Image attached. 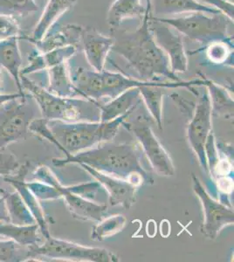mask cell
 Masks as SVG:
<instances>
[{
	"label": "cell",
	"mask_w": 234,
	"mask_h": 262,
	"mask_svg": "<svg viewBox=\"0 0 234 262\" xmlns=\"http://www.w3.org/2000/svg\"><path fill=\"white\" fill-rule=\"evenodd\" d=\"M146 15L135 30L111 29L114 39L112 50L127 61L137 72L141 81H159L160 78L171 81H179L178 75L172 73L168 57L157 42L150 29V18Z\"/></svg>",
	"instance_id": "6da1fadb"
},
{
	"label": "cell",
	"mask_w": 234,
	"mask_h": 262,
	"mask_svg": "<svg viewBox=\"0 0 234 262\" xmlns=\"http://www.w3.org/2000/svg\"><path fill=\"white\" fill-rule=\"evenodd\" d=\"M53 164L56 167L86 164L100 172L127 180L137 187L153 184V179L142 168L137 146L131 143L104 142L66 158H54Z\"/></svg>",
	"instance_id": "7a4b0ae2"
},
{
	"label": "cell",
	"mask_w": 234,
	"mask_h": 262,
	"mask_svg": "<svg viewBox=\"0 0 234 262\" xmlns=\"http://www.w3.org/2000/svg\"><path fill=\"white\" fill-rule=\"evenodd\" d=\"M134 111L119 116L110 122H68L60 120H48L54 144L66 156L74 155L96 146L104 142H110L116 137L119 127Z\"/></svg>",
	"instance_id": "3957f363"
},
{
	"label": "cell",
	"mask_w": 234,
	"mask_h": 262,
	"mask_svg": "<svg viewBox=\"0 0 234 262\" xmlns=\"http://www.w3.org/2000/svg\"><path fill=\"white\" fill-rule=\"evenodd\" d=\"M23 90H27L41 112L42 118L64 122H100V103L84 98H65L55 96L47 89L20 76Z\"/></svg>",
	"instance_id": "277c9868"
},
{
	"label": "cell",
	"mask_w": 234,
	"mask_h": 262,
	"mask_svg": "<svg viewBox=\"0 0 234 262\" xmlns=\"http://www.w3.org/2000/svg\"><path fill=\"white\" fill-rule=\"evenodd\" d=\"M69 74L73 83L81 96L93 101L106 97L112 100L126 90L152 82L137 80L119 72H97L83 68L73 70L69 69Z\"/></svg>",
	"instance_id": "5b68a950"
},
{
	"label": "cell",
	"mask_w": 234,
	"mask_h": 262,
	"mask_svg": "<svg viewBox=\"0 0 234 262\" xmlns=\"http://www.w3.org/2000/svg\"><path fill=\"white\" fill-rule=\"evenodd\" d=\"M155 18L169 25L190 40L201 43L205 47L215 41L233 43V39L228 33L229 26L233 24V21L223 13L192 12L179 18Z\"/></svg>",
	"instance_id": "8992f818"
},
{
	"label": "cell",
	"mask_w": 234,
	"mask_h": 262,
	"mask_svg": "<svg viewBox=\"0 0 234 262\" xmlns=\"http://www.w3.org/2000/svg\"><path fill=\"white\" fill-rule=\"evenodd\" d=\"M36 104L34 99L25 93L0 106V151L11 143L26 139L30 122L35 119L39 108Z\"/></svg>",
	"instance_id": "52a82bcc"
},
{
	"label": "cell",
	"mask_w": 234,
	"mask_h": 262,
	"mask_svg": "<svg viewBox=\"0 0 234 262\" xmlns=\"http://www.w3.org/2000/svg\"><path fill=\"white\" fill-rule=\"evenodd\" d=\"M38 257L81 261H118V259L107 249L83 247L81 245L55 238L52 236L45 238L42 244L28 247L27 260Z\"/></svg>",
	"instance_id": "ba28073f"
},
{
	"label": "cell",
	"mask_w": 234,
	"mask_h": 262,
	"mask_svg": "<svg viewBox=\"0 0 234 262\" xmlns=\"http://www.w3.org/2000/svg\"><path fill=\"white\" fill-rule=\"evenodd\" d=\"M35 180L43 182L52 185L59 191L61 198L65 200L66 205L69 212L74 217L82 221H92L99 222L105 217L108 211V206L99 205L92 202L89 199L74 193L69 190V186H63L54 173L47 166H40L33 173Z\"/></svg>",
	"instance_id": "9c48e42d"
},
{
	"label": "cell",
	"mask_w": 234,
	"mask_h": 262,
	"mask_svg": "<svg viewBox=\"0 0 234 262\" xmlns=\"http://www.w3.org/2000/svg\"><path fill=\"white\" fill-rule=\"evenodd\" d=\"M122 125L137 137L143 151L145 152L150 164L158 175L163 177L174 175L175 166L172 158L155 136L154 131L150 124L141 120L127 122L126 119Z\"/></svg>",
	"instance_id": "30bf717a"
},
{
	"label": "cell",
	"mask_w": 234,
	"mask_h": 262,
	"mask_svg": "<svg viewBox=\"0 0 234 262\" xmlns=\"http://www.w3.org/2000/svg\"><path fill=\"white\" fill-rule=\"evenodd\" d=\"M193 191L201 201L204 222L201 232L209 239H215L224 227L233 225L234 212L231 206L214 200L205 191L199 179L193 174Z\"/></svg>",
	"instance_id": "8fae6325"
},
{
	"label": "cell",
	"mask_w": 234,
	"mask_h": 262,
	"mask_svg": "<svg viewBox=\"0 0 234 262\" xmlns=\"http://www.w3.org/2000/svg\"><path fill=\"white\" fill-rule=\"evenodd\" d=\"M211 104L207 90H205L196 105L195 111L187 128V137L192 149L199 158L203 170L210 174L205 145L211 128Z\"/></svg>",
	"instance_id": "7c38bea8"
},
{
	"label": "cell",
	"mask_w": 234,
	"mask_h": 262,
	"mask_svg": "<svg viewBox=\"0 0 234 262\" xmlns=\"http://www.w3.org/2000/svg\"><path fill=\"white\" fill-rule=\"evenodd\" d=\"M150 29L159 48L165 53L172 73H185L188 69V54L184 48L183 35L169 25L152 16L150 18Z\"/></svg>",
	"instance_id": "4fadbf2b"
},
{
	"label": "cell",
	"mask_w": 234,
	"mask_h": 262,
	"mask_svg": "<svg viewBox=\"0 0 234 262\" xmlns=\"http://www.w3.org/2000/svg\"><path fill=\"white\" fill-rule=\"evenodd\" d=\"M80 165L106 190L110 206H122L123 208L129 210L136 203L138 187L132 183L100 172L86 164Z\"/></svg>",
	"instance_id": "5bb4252c"
},
{
	"label": "cell",
	"mask_w": 234,
	"mask_h": 262,
	"mask_svg": "<svg viewBox=\"0 0 234 262\" xmlns=\"http://www.w3.org/2000/svg\"><path fill=\"white\" fill-rule=\"evenodd\" d=\"M114 39L98 32L94 27H84L80 33V48L87 61L95 71L105 70L108 55L112 50Z\"/></svg>",
	"instance_id": "9a60e30c"
},
{
	"label": "cell",
	"mask_w": 234,
	"mask_h": 262,
	"mask_svg": "<svg viewBox=\"0 0 234 262\" xmlns=\"http://www.w3.org/2000/svg\"><path fill=\"white\" fill-rule=\"evenodd\" d=\"M31 164L29 162L25 163L23 165H20L18 170L10 176L4 177V180L9 183L10 185L16 189L20 195L22 200H24L27 207L35 219L36 223L38 224L39 231L41 232L42 236L45 238L50 237V232L48 229V222L45 215L44 210L42 208L39 200L34 196V194L30 191L27 187L26 178L29 172Z\"/></svg>",
	"instance_id": "2e32d148"
},
{
	"label": "cell",
	"mask_w": 234,
	"mask_h": 262,
	"mask_svg": "<svg viewBox=\"0 0 234 262\" xmlns=\"http://www.w3.org/2000/svg\"><path fill=\"white\" fill-rule=\"evenodd\" d=\"M83 27L76 24L61 26L57 29H51L39 40H30L29 43L35 47V49L40 53L64 48L67 46H74L80 48V33Z\"/></svg>",
	"instance_id": "e0dca14e"
},
{
	"label": "cell",
	"mask_w": 234,
	"mask_h": 262,
	"mask_svg": "<svg viewBox=\"0 0 234 262\" xmlns=\"http://www.w3.org/2000/svg\"><path fill=\"white\" fill-rule=\"evenodd\" d=\"M77 51L78 48L74 46L57 48L47 53H40L35 49L28 56V65L21 69L20 76L47 71L49 68L54 66L68 62L75 55Z\"/></svg>",
	"instance_id": "ac0fdd59"
},
{
	"label": "cell",
	"mask_w": 234,
	"mask_h": 262,
	"mask_svg": "<svg viewBox=\"0 0 234 262\" xmlns=\"http://www.w3.org/2000/svg\"><path fill=\"white\" fill-rule=\"evenodd\" d=\"M77 0H49L39 18L38 24L33 29L32 36L20 35L21 39L27 41L39 40L53 28L61 16L72 9Z\"/></svg>",
	"instance_id": "d6986e66"
},
{
	"label": "cell",
	"mask_w": 234,
	"mask_h": 262,
	"mask_svg": "<svg viewBox=\"0 0 234 262\" xmlns=\"http://www.w3.org/2000/svg\"><path fill=\"white\" fill-rule=\"evenodd\" d=\"M20 36L0 40V68L12 76L18 92L24 94L20 81L22 56L19 49Z\"/></svg>",
	"instance_id": "ffe728a7"
},
{
	"label": "cell",
	"mask_w": 234,
	"mask_h": 262,
	"mask_svg": "<svg viewBox=\"0 0 234 262\" xmlns=\"http://www.w3.org/2000/svg\"><path fill=\"white\" fill-rule=\"evenodd\" d=\"M142 102L139 88L127 90L105 104L100 103V122H106L135 111Z\"/></svg>",
	"instance_id": "44dd1931"
},
{
	"label": "cell",
	"mask_w": 234,
	"mask_h": 262,
	"mask_svg": "<svg viewBox=\"0 0 234 262\" xmlns=\"http://www.w3.org/2000/svg\"><path fill=\"white\" fill-rule=\"evenodd\" d=\"M153 17L162 15H176L192 12H205L209 14H219L222 12L214 7L200 3L198 0H152Z\"/></svg>",
	"instance_id": "7402d4cb"
},
{
	"label": "cell",
	"mask_w": 234,
	"mask_h": 262,
	"mask_svg": "<svg viewBox=\"0 0 234 262\" xmlns=\"http://www.w3.org/2000/svg\"><path fill=\"white\" fill-rule=\"evenodd\" d=\"M142 1L144 0H115L107 12V22L110 30L121 27L126 19L138 18L140 21L144 16L151 15Z\"/></svg>",
	"instance_id": "603a6c76"
},
{
	"label": "cell",
	"mask_w": 234,
	"mask_h": 262,
	"mask_svg": "<svg viewBox=\"0 0 234 262\" xmlns=\"http://www.w3.org/2000/svg\"><path fill=\"white\" fill-rule=\"evenodd\" d=\"M69 62L68 61L58 64L47 70L48 75V86L47 90L60 97L84 98L72 81L69 74Z\"/></svg>",
	"instance_id": "cb8c5ba5"
},
{
	"label": "cell",
	"mask_w": 234,
	"mask_h": 262,
	"mask_svg": "<svg viewBox=\"0 0 234 262\" xmlns=\"http://www.w3.org/2000/svg\"><path fill=\"white\" fill-rule=\"evenodd\" d=\"M38 224L18 226L11 222H0V236L6 237L23 247H30L40 244Z\"/></svg>",
	"instance_id": "d4e9b609"
},
{
	"label": "cell",
	"mask_w": 234,
	"mask_h": 262,
	"mask_svg": "<svg viewBox=\"0 0 234 262\" xmlns=\"http://www.w3.org/2000/svg\"><path fill=\"white\" fill-rule=\"evenodd\" d=\"M2 194L6 204L7 214L9 217V222L18 226L37 224L33 215L18 191L10 192L2 189Z\"/></svg>",
	"instance_id": "484cf974"
},
{
	"label": "cell",
	"mask_w": 234,
	"mask_h": 262,
	"mask_svg": "<svg viewBox=\"0 0 234 262\" xmlns=\"http://www.w3.org/2000/svg\"><path fill=\"white\" fill-rule=\"evenodd\" d=\"M202 77L205 81L204 86L206 88L210 96L212 111L223 115L226 113L231 115L233 112V99L231 98L228 91L225 90L224 86L215 83L207 78H205L204 75H202Z\"/></svg>",
	"instance_id": "4316f807"
},
{
	"label": "cell",
	"mask_w": 234,
	"mask_h": 262,
	"mask_svg": "<svg viewBox=\"0 0 234 262\" xmlns=\"http://www.w3.org/2000/svg\"><path fill=\"white\" fill-rule=\"evenodd\" d=\"M127 222L123 215L117 214L110 217H104L97 222L93 229L91 238L93 241L102 242L111 236L121 232Z\"/></svg>",
	"instance_id": "83f0119b"
},
{
	"label": "cell",
	"mask_w": 234,
	"mask_h": 262,
	"mask_svg": "<svg viewBox=\"0 0 234 262\" xmlns=\"http://www.w3.org/2000/svg\"><path fill=\"white\" fill-rule=\"evenodd\" d=\"M35 0H0V14L12 18L25 17L38 12Z\"/></svg>",
	"instance_id": "f1b7e54d"
},
{
	"label": "cell",
	"mask_w": 234,
	"mask_h": 262,
	"mask_svg": "<svg viewBox=\"0 0 234 262\" xmlns=\"http://www.w3.org/2000/svg\"><path fill=\"white\" fill-rule=\"evenodd\" d=\"M206 56L208 60L214 64L231 65L233 54V43L227 41H215L206 46Z\"/></svg>",
	"instance_id": "f546056e"
},
{
	"label": "cell",
	"mask_w": 234,
	"mask_h": 262,
	"mask_svg": "<svg viewBox=\"0 0 234 262\" xmlns=\"http://www.w3.org/2000/svg\"><path fill=\"white\" fill-rule=\"evenodd\" d=\"M28 247H23L12 239L0 241V262L27 261Z\"/></svg>",
	"instance_id": "4dcf8cb0"
},
{
	"label": "cell",
	"mask_w": 234,
	"mask_h": 262,
	"mask_svg": "<svg viewBox=\"0 0 234 262\" xmlns=\"http://www.w3.org/2000/svg\"><path fill=\"white\" fill-rule=\"evenodd\" d=\"M27 187L32 191L34 196L40 200H54L60 199L61 196L56 188L48 185L43 182L35 180L33 182H27Z\"/></svg>",
	"instance_id": "1f68e13d"
},
{
	"label": "cell",
	"mask_w": 234,
	"mask_h": 262,
	"mask_svg": "<svg viewBox=\"0 0 234 262\" xmlns=\"http://www.w3.org/2000/svg\"><path fill=\"white\" fill-rule=\"evenodd\" d=\"M20 166L17 158L11 152L0 151V176L6 177L16 172Z\"/></svg>",
	"instance_id": "d6a6232c"
},
{
	"label": "cell",
	"mask_w": 234,
	"mask_h": 262,
	"mask_svg": "<svg viewBox=\"0 0 234 262\" xmlns=\"http://www.w3.org/2000/svg\"><path fill=\"white\" fill-rule=\"evenodd\" d=\"M20 36V28L16 18L0 14V40Z\"/></svg>",
	"instance_id": "836d02e7"
},
{
	"label": "cell",
	"mask_w": 234,
	"mask_h": 262,
	"mask_svg": "<svg viewBox=\"0 0 234 262\" xmlns=\"http://www.w3.org/2000/svg\"><path fill=\"white\" fill-rule=\"evenodd\" d=\"M200 3L206 5V6L214 7L215 9L219 10L225 14L227 18L231 21L234 19V6L233 3L228 2L226 0H199Z\"/></svg>",
	"instance_id": "e575fe53"
},
{
	"label": "cell",
	"mask_w": 234,
	"mask_h": 262,
	"mask_svg": "<svg viewBox=\"0 0 234 262\" xmlns=\"http://www.w3.org/2000/svg\"><path fill=\"white\" fill-rule=\"evenodd\" d=\"M0 222H9V217L6 211V204H5L1 188H0Z\"/></svg>",
	"instance_id": "d590c367"
},
{
	"label": "cell",
	"mask_w": 234,
	"mask_h": 262,
	"mask_svg": "<svg viewBox=\"0 0 234 262\" xmlns=\"http://www.w3.org/2000/svg\"><path fill=\"white\" fill-rule=\"evenodd\" d=\"M24 94H21V93L19 92L15 93V94H2V93H1V94H0V106L4 104V103H6V101L23 96Z\"/></svg>",
	"instance_id": "8d00e7d4"
},
{
	"label": "cell",
	"mask_w": 234,
	"mask_h": 262,
	"mask_svg": "<svg viewBox=\"0 0 234 262\" xmlns=\"http://www.w3.org/2000/svg\"><path fill=\"white\" fill-rule=\"evenodd\" d=\"M144 1H145L146 9H147V12H148V14H151V15H152V0H144Z\"/></svg>",
	"instance_id": "74e56055"
},
{
	"label": "cell",
	"mask_w": 234,
	"mask_h": 262,
	"mask_svg": "<svg viewBox=\"0 0 234 262\" xmlns=\"http://www.w3.org/2000/svg\"><path fill=\"white\" fill-rule=\"evenodd\" d=\"M4 90V77H3V72H2V69L0 68V94L3 92Z\"/></svg>",
	"instance_id": "f35d334b"
}]
</instances>
